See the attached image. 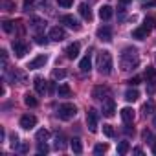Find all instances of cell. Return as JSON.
<instances>
[{"mask_svg":"<svg viewBox=\"0 0 156 156\" xmlns=\"http://www.w3.org/2000/svg\"><path fill=\"white\" fill-rule=\"evenodd\" d=\"M119 64H121V70L123 72H129V70H134L138 64H140V57H138V51L134 48H125L121 57H119Z\"/></svg>","mask_w":156,"mask_h":156,"instance_id":"cell-1","label":"cell"},{"mask_svg":"<svg viewBox=\"0 0 156 156\" xmlns=\"http://www.w3.org/2000/svg\"><path fill=\"white\" fill-rule=\"evenodd\" d=\"M112 68H114V62H112V55H110V51H101L99 55H98V72L101 73V75H108L110 72H112Z\"/></svg>","mask_w":156,"mask_h":156,"instance_id":"cell-2","label":"cell"},{"mask_svg":"<svg viewBox=\"0 0 156 156\" xmlns=\"http://www.w3.org/2000/svg\"><path fill=\"white\" fill-rule=\"evenodd\" d=\"M75 114H77V108H75L73 103H62V105L59 107V110H57V116H59L61 119H64V121L72 119Z\"/></svg>","mask_w":156,"mask_h":156,"instance_id":"cell-3","label":"cell"},{"mask_svg":"<svg viewBox=\"0 0 156 156\" xmlns=\"http://www.w3.org/2000/svg\"><path fill=\"white\" fill-rule=\"evenodd\" d=\"M98 121H99L98 110H96V108H90V110L87 112V125H88L90 132H96V130H98Z\"/></svg>","mask_w":156,"mask_h":156,"instance_id":"cell-4","label":"cell"},{"mask_svg":"<svg viewBox=\"0 0 156 156\" xmlns=\"http://www.w3.org/2000/svg\"><path fill=\"white\" fill-rule=\"evenodd\" d=\"M61 22L62 24H66L70 30H73V31H79L81 30V24H79V20H77L73 15H64L62 19H61Z\"/></svg>","mask_w":156,"mask_h":156,"instance_id":"cell-5","label":"cell"},{"mask_svg":"<svg viewBox=\"0 0 156 156\" xmlns=\"http://www.w3.org/2000/svg\"><path fill=\"white\" fill-rule=\"evenodd\" d=\"M50 39H51V41H55V42H61V41H64V39H66V31H64L61 26H55V28H51V30H50Z\"/></svg>","mask_w":156,"mask_h":156,"instance_id":"cell-6","label":"cell"},{"mask_svg":"<svg viewBox=\"0 0 156 156\" xmlns=\"http://www.w3.org/2000/svg\"><path fill=\"white\" fill-rule=\"evenodd\" d=\"M92 98L94 99H99V101H105L107 98H110V90L107 87H96L94 92H92Z\"/></svg>","mask_w":156,"mask_h":156,"instance_id":"cell-7","label":"cell"},{"mask_svg":"<svg viewBox=\"0 0 156 156\" xmlns=\"http://www.w3.org/2000/svg\"><path fill=\"white\" fill-rule=\"evenodd\" d=\"M151 33V28L145 24V26H140V28H136V30H132V39H138V41H143V39H147V35Z\"/></svg>","mask_w":156,"mask_h":156,"instance_id":"cell-8","label":"cell"},{"mask_svg":"<svg viewBox=\"0 0 156 156\" xmlns=\"http://www.w3.org/2000/svg\"><path fill=\"white\" fill-rule=\"evenodd\" d=\"M11 46H13V51H15L17 57H24V55L28 53V44L22 42V41H13Z\"/></svg>","mask_w":156,"mask_h":156,"instance_id":"cell-9","label":"cell"},{"mask_svg":"<svg viewBox=\"0 0 156 156\" xmlns=\"http://www.w3.org/2000/svg\"><path fill=\"white\" fill-rule=\"evenodd\" d=\"M46 62H48V55H44V53H42V55H37L33 61H30L28 68H30V70H37V68H42Z\"/></svg>","mask_w":156,"mask_h":156,"instance_id":"cell-10","label":"cell"},{"mask_svg":"<svg viewBox=\"0 0 156 156\" xmlns=\"http://www.w3.org/2000/svg\"><path fill=\"white\" fill-rule=\"evenodd\" d=\"M35 125H37V118H35V116L26 114V116H22V118H20V127H22V129L30 130V129H33Z\"/></svg>","mask_w":156,"mask_h":156,"instance_id":"cell-11","label":"cell"},{"mask_svg":"<svg viewBox=\"0 0 156 156\" xmlns=\"http://www.w3.org/2000/svg\"><path fill=\"white\" fill-rule=\"evenodd\" d=\"M114 112H116V105H114V101H112L110 98H107V99L103 101V114H105L107 118H112Z\"/></svg>","mask_w":156,"mask_h":156,"instance_id":"cell-12","label":"cell"},{"mask_svg":"<svg viewBox=\"0 0 156 156\" xmlns=\"http://www.w3.org/2000/svg\"><path fill=\"white\" fill-rule=\"evenodd\" d=\"M121 119H123V123L125 125H130L132 121H134V110L130 108V107H125V108H121Z\"/></svg>","mask_w":156,"mask_h":156,"instance_id":"cell-13","label":"cell"},{"mask_svg":"<svg viewBox=\"0 0 156 156\" xmlns=\"http://www.w3.org/2000/svg\"><path fill=\"white\" fill-rule=\"evenodd\" d=\"M33 85H35V90H37V94H41V96H42V94L48 90V83L42 79L41 75H37L35 79H33Z\"/></svg>","mask_w":156,"mask_h":156,"instance_id":"cell-14","label":"cell"},{"mask_svg":"<svg viewBox=\"0 0 156 156\" xmlns=\"http://www.w3.org/2000/svg\"><path fill=\"white\" fill-rule=\"evenodd\" d=\"M64 53H66L68 59H75L77 55H79V42H72V44L64 50Z\"/></svg>","mask_w":156,"mask_h":156,"instance_id":"cell-15","label":"cell"},{"mask_svg":"<svg viewBox=\"0 0 156 156\" xmlns=\"http://www.w3.org/2000/svg\"><path fill=\"white\" fill-rule=\"evenodd\" d=\"M98 39H101V41H112V30L108 28V26H103V28H99L98 30Z\"/></svg>","mask_w":156,"mask_h":156,"instance_id":"cell-16","label":"cell"},{"mask_svg":"<svg viewBox=\"0 0 156 156\" xmlns=\"http://www.w3.org/2000/svg\"><path fill=\"white\" fill-rule=\"evenodd\" d=\"M90 68H92V61H90V53L88 55H85L83 59H81V62H79V70L81 72H90Z\"/></svg>","mask_w":156,"mask_h":156,"instance_id":"cell-17","label":"cell"},{"mask_svg":"<svg viewBox=\"0 0 156 156\" xmlns=\"http://www.w3.org/2000/svg\"><path fill=\"white\" fill-rule=\"evenodd\" d=\"M70 147H72V151H73L75 154H81V152H83V143H81L79 138H72V140H70Z\"/></svg>","mask_w":156,"mask_h":156,"instance_id":"cell-18","label":"cell"},{"mask_svg":"<svg viewBox=\"0 0 156 156\" xmlns=\"http://www.w3.org/2000/svg\"><path fill=\"white\" fill-rule=\"evenodd\" d=\"M145 79H147V83H151V85L156 83V68L147 66V70H145Z\"/></svg>","mask_w":156,"mask_h":156,"instance_id":"cell-19","label":"cell"},{"mask_svg":"<svg viewBox=\"0 0 156 156\" xmlns=\"http://www.w3.org/2000/svg\"><path fill=\"white\" fill-rule=\"evenodd\" d=\"M99 17H101V20H110L112 19V8L110 6L99 8Z\"/></svg>","mask_w":156,"mask_h":156,"instance_id":"cell-20","label":"cell"},{"mask_svg":"<svg viewBox=\"0 0 156 156\" xmlns=\"http://www.w3.org/2000/svg\"><path fill=\"white\" fill-rule=\"evenodd\" d=\"M57 94H59V98H70V96H72V88H70L66 83H61Z\"/></svg>","mask_w":156,"mask_h":156,"instance_id":"cell-21","label":"cell"},{"mask_svg":"<svg viewBox=\"0 0 156 156\" xmlns=\"http://www.w3.org/2000/svg\"><path fill=\"white\" fill-rule=\"evenodd\" d=\"M79 13H81V17H83L85 20H88V22L92 20V11H90V8H88L87 4H81V6H79Z\"/></svg>","mask_w":156,"mask_h":156,"instance_id":"cell-22","label":"cell"},{"mask_svg":"<svg viewBox=\"0 0 156 156\" xmlns=\"http://www.w3.org/2000/svg\"><path fill=\"white\" fill-rule=\"evenodd\" d=\"M31 22H33L31 26H33V30H35V31H41V30H44V28H46V20H42V19H39V17H33V19H31Z\"/></svg>","mask_w":156,"mask_h":156,"instance_id":"cell-23","label":"cell"},{"mask_svg":"<svg viewBox=\"0 0 156 156\" xmlns=\"http://www.w3.org/2000/svg\"><path fill=\"white\" fill-rule=\"evenodd\" d=\"M140 98V92L136 90V88H129L127 92H125V99L129 101V103H132V101H136Z\"/></svg>","mask_w":156,"mask_h":156,"instance_id":"cell-24","label":"cell"},{"mask_svg":"<svg viewBox=\"0 0 156 156\" xmlns=\"http://www.w3.org/2000/svg\"><path fill=\"white\" fill-rule=\"evenodd\" d=\"M24 103H26L28 107H37V99H35L33 94H26V96H24Z\"/></svg>","mask_w":156,"mask_h":156,"instance_id":"cell-25","label":"cell"},{"mask_svg":"<svg viewBox=\"0 0 156 156\" xmlns=\"http://www.w3.org/2000/svg\"><path fill=\"white\" fill-rule=\"evenodd\" d=\"M141 110H143V114H145V116H147V114H152V110H154V101H152V99H149V101L143 105V108H141Z\"/></svg>","mask_w":156,"mask_h":156,"instance_id":"cell-26","label":"cell"},{"mask_svg":"<svg viewBox=\"0 0 156 156\" xmlns=\"http://www.w3.org/2000/svg\"><path fill=\"white\" fill-rule=\"evenodd\" d=\"M129 141H119L118 143V154H127L129 152Z\"/></svg>","mask_w":156,"mask_h":156,"instance_id":"cell-27","label":"cell"},{"mask_svg":"<svg viewBox=\"0 0 156 156\" xmlns=\"http://www.w3.org/2000/svg\"><path fill=\"white\" fill-rule=\"evenodd\" d=\"M50 138V132L46 130V129H41L39 132H37V141H46Z\"/></svg>","mask_w":156,"mask_h":156,"instance_id":"cell-28","label":"cell"},{"mask_svg":"<svg viewBox=\"0 0 156 156\" xmlns=\"http://www.w3.org/2000/svg\"><path fill=\"white\" fill-rule=\"evenodd\" d=\"M0 4H2V8L6 11H13L15 9V2H11V0H0Z\"/></svg>","mask_w":156,"mask_h":156,"instance_id":"cell-29","label":"cell"},{"mask_svg":"<svg viewBox=\"0 0 156 156\" xmlns=\"http://www.w3.org/2000/svg\"><path fill=\"white\" fill-rule=\"evenodd\" d=\"M103 134H105L107 138H114V129H112V125H103Z\"/></svg>","mask_w":156,"mask_h":156,"instance_id":"cell-30","label":"cell"},{"mask_svg":"<svg viewBox=\"0 0 156 156\" xmlns=\"http://www.w3.org/2000/svg\"><path fill=\"white\" fill-rule=\"evenodd\" d=\"M13 24H15V22H11V20H4V22H2L4 31H6V33H11V31H13Z\"/></svg>","mask_w":156,"mask_h":156,"instance_id":"cell-31","label":"cell"},{"mask_svg":"<svg viewBox=\"0 0 156 156\" xmlns=\"http://www.w3.org/2000/svg\"><path fill=\"white\" fill-rule=\"evenodd\" d=\"M48 151H50L48 145H46L44 141H39V145H37V152H39V154H46Z\"/></svg>","mask_w":156,"mask_h":156,"instance_id":"cell-32","label":"cell"},{"mask_svg":"<svg viewBox=\"0 0 156 156\" xmlns=\"http://www.w3.org/2000/svg\"><path fill=\"white\" fill-rule=\"evenodd\" d=\"M51 77H53V79H62V77H66V72L64 70H53Z\"/></svg>","mask_w":156,"mask_h":156,"instance_id":"cell-33","label":"cell"},{"mask_svg":"<svg viewBox=\"0 0 156 156\" xmlns=\"http://www.w3.org/2000/svg\"><path fill=\"white\" fill-rule=\"evenodd\" d=\"M35 42H37V44H41V46H42V44L46 46V44H48V39H46L44 35H41V33H37V35H35Z\"/></svg>","mask_w":156,"mask_h":156,"instance_id":"cell-34","label":"cell"},{"mask_svg":"<svg viewBox=\"0 0 156 156\" xmlns=\"http://www.w3.org/2000/svg\"><path fill=\"white\" fill-rule=\"evenodd\" d=\"M94 152H96V154H103V152H107V145H105V143H98V145L94 147Z\"/></svg>","mask_w":156,"mask_h":156,"instance_id":"cell-35","label":"cell"},{"mask_svg":"<svg viewBox=\"0 0 156 156\" xmlns=\"http://www.w3.org/2000/svg\"><path fill=\"white\" fill-rule=\"evenodd\" d=\"M57 4H59L61 8H72L73 0H57Z\"/></svg>","mask_w":156,"mask_h":156,"instance_id":"cell-36","label":"cell"},{"mask_svg":"<svg viewBox=\"0 0 156 156\" xmlns=\"http://www.w3.org/2000/svg\"><path fill=\"white\" fill-rule=\"evenodd\" d=\"M145 24H147L149 28H156V17H147V19H145Z\"/></svg>","mask_w":156,"mask_h":156,"instance_id":"cell-37","label":"cell"},{"mask_svg":"<svg viewBox=\"0 0 156 156\" xmlns=\"http://www.w3.org/2000/svg\"><path fill=\"white\" fill-rule=\"evenodd\" d=\"M140 81H141V77H132V79H129V85L136 87V85H140Z\"/></svg>","mask_w":156,"mask_h":156,"instance_id":"cell-38","label":"cell"},{"mask_svg":"<svg viewBox=\"0 0 156 156\" xmlns=\"http://www.w3.org/2000/svg\"><path fill=\"white\" fill-rule=\"evenodd\" d=\"M17 145H19V136H17V134H11V147L15 149Z\"/></svg>","mask_w":156,"mask_h":156,"instance_id":"cell-39","label":"cell"},{"mask_svg":"<svg viewBox=\"0 0 156 156\" xmlns=\"http://www.w3.org/2000/svg\"><path fill=\"white\" fill-rule=\"evenodd\" d=\"M55 147H57V149H64V143H62V138H57V141H55Z\"/></svg>","mask_w":156,"mask_h":156,"instance_id":"cell-40","label":"cell"},{"mask_svg":"<svg viewBox=\"0 0 156 156\" xmlns=\"http://www.w3.org/2000/svg\"><path fill=\"white\" fill-rule=\"evenodd\" d=\"M31 6H33V0H24V9H26V11H28Z\"/></svg>","mask_w":156,"mask_h":156,"instance_id":"cell-41","label":"cell"},{"mask_svg":"<svg viewBox=\"0 0 156 156\" xmlns=\"http://www.w3.org/2000/svg\"><path fill=\"white\" fill-rule=\"evenodd\" d=\"M118 2H119L121 6H127V4H130V2H132V0H118Z\"/></svg>","mask_w":156,"mask_h":156,"instance_id":"cell-42","label":"cell"},{"mask_svg":"<svg viewBox=\"0 0 156 156\" xmlns=\"http://www.w3.org/2000/svg\"><path fill=\"white\" fill-rule=\"evenodd\" d=\"M143 138H145V140L151 138V132H149V130H143Z\"/></svg>","mask_w":156,"mask_h":156,"instance_id":"cell-43","label":"cell"},{"mask_svg":"<svg viewBox=\"0 0 156 156\" xmlns=\"http://www.w3.org/2000/svg\"><path fill=\"white\" fill-rule=\"evenodd\" d=\"M26 151H28V145H26V143H24V145H20V152H26Z\"/></svg>","mask_w":156,"mask_h":156,"instance_id":"cell-44","label":"cell"},{"mask_svg":"<svg viewBox=\"0 0 156 156\" xmlns=\"http://www.w3.org/2000/svg\"><path fill=\"white\" fill-rule=\"evenodd\" d=\"M152 152L156 154V140H154V143H152Z\"/></svg>","mask_w":156,"mask_h":156,"instance_id":"cell-45","label":"cell"},{"mask_svg":"<svg viewBox=\"0 0 156 156\" xmlns=\"http://www.w3.org/2000/svg\"><path fill=\"white\" fill-rule=\"evenodd\" d=\"M152 125H154V127H156V116H154V119H152Z\"/></svg>","mask_w":156,"mask_h":156,"instance_id":"cell-46","label":"cell"}]
</instances>
